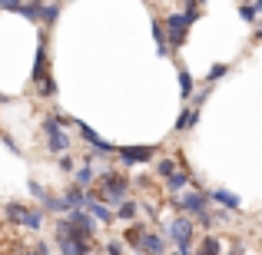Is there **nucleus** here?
Wrapping results in <instances>:
<instances>
[{
	"label": "nucleus",
	"instance_id": "nucleus-22",
	"mask_svg": "<svg viewBox=\"0 0 262 255\" xmlns=\"http://www.w3.org/2000/svg\"><path fill=\"white\" fill-rule=\"evenodd\" d=\"M146 229H149V222H143V219H140V222H133V225H123L120 239L126 242V249H129V252H136V249H140V242H143V232H146Z\"/></svg>",
	"mask_w": 262,
	"mask_h": 255
},
{
	"label": "nucleus",
	"instance_id": "nucleus-10",
	"mask_svg": "<svg viewBox=\"0 0 262 255\" xmlns=\"http://www.w3.org/2000/svg\"><path fill=\"white\" fill-rule=\"evenodd\" d=\"M183 166H189L183 149H163V153L156 156V163H153V179L156 182H166V179L173 176V172H179Z\"/></svg>",
	"mask_w": 262,
	"mask_h": 255
},
{
	"label": "nucleus",
	"instance_id": "nucleus-23",
	"mask_svg": "<svg viewBox=\"0 0 262 255\" xmlns=\"http://www.w3.org/2000/svg\"><path fill=\"white\" fill-rule=\"evenodd\" d=\"M60 199H63V205H67L70 212H77V209H83V205H86V189H80V186L67 182V189L60 192Z\"/></svg>",
	"mask_w": 262,
	"mask_h": 255
},
{
	"label": "nucleus",
	"instance_id": "nucleus-26",
	"mask_svg": "<svg viewBox=\"0 0 262 255\" xmlns=\"http://www.w3.org/2000/svg\"><path fill=\"white\" fill-rule=\"evenodd\" d=\"M63 13V4H43V30H53Z\"/></svg>",
	"mask_w": 262,
	"mask_h": 255
},
{
	"label": "nucleus",
	"instance_id": "nucleus-15",
	"mask_svg": "<svg viewBox=\"0 0 262 255\" xmlns=\"http://www.w3.org/2000/svg\"><path fill=\"white\" fill-rule=\"evenodd\" d=\"M149 33H153L156 57H160V60H173V50H169V40H166V24H163L160 13H153V17H149Z\"/></svg>",
	"mask_w": 262,
	"mask_h": 255
},
{
	"label": "nucleus",
	"instance_id": "nucleus-8",
	"mask_svg": "<svg viewBox=\"0 0 262 255\" xmlns=\"http://www.w3.org/2000/svg\"><path fill=\"white\" fill-rule=\"evenodd\" d=\"M53 73H50V30L40 27L37 30V50H33V70H30V83L37 89L40 83H47Z\"/></svg>",
	"mask_w": 262,
	"mask_h": 255
},
{
	"label": "nucleus",
	"instance_id": "nucleus-32",
	"mask_svg": "<svg viewBox=\"0 0 262 255\" xmlns=\"http://www.w3.org/2000/svg\"><path fill=\"white\" fill-rule=\"evenodd\" d=\"M37 96H40V100H53V96H57V80H47V83H40L37 86Z\"/></svg>",
	"mask_w": 262,
	"mask_h": 255
},
{
	"label": "nucleus",
	"instance_id": "nucleus-20",
	"mask_svg": "<svg viewBox=\"0 0 262 255\" xmlns=\"http://www.w3.org/2000/svg\"><path fill=\"white\" fill-rule=\"evenodd\" d=\"M113 216H116V222H120V225H133V222H140V199H136V196L123 199V202L113 209Z\"/></svg>",
	"mask_w": 262,
	"mask_h": 255
},
{
	"label": "nucleus",
	"instance_id": "nucleus-7",
	"mask_svg": "<svg viewBox=\"0 0 262 255\" xmlns=\"http://www.w3.org/2000/svg\"><path fill=\"white\" fill-rule=\"evenodd\" d=\"M163 24H166V40H169V50H173V60H179V50L186 47V40H189V33H192L196 24H192L179 7H169Z\"/></svg>",
	"mask_w": 262,
	"mask_h": 255
},
{
	"label": "nucleus",
	"instance_id": "nucleus-16",
	"mask_svg": "<svg viewBox=\"0 0 262 255\" xmlns=\"http://www.w3.org/2000/svg\"><path fill=\"white\" fill-rule=\"evenodd\" d=\"M176 86H179V100H183V103H189L192 96H196V89H199L192 70L186 63H179V60H176Z\"/></svg>",
	"mask_w": 262,
	"mask_h": 255
},
{
	"label": "nucleus",
	"instance_id": "nucleus-6",
	"mask_svg": "<svg viewBox=\"0 0 262 255\" xmlns=\"http://www.w3.org/2000/svg\"><path fill=\"white\" fill-rule=\"evenodd\" d=\"M0 212H4V219L10 225L27 229V232H40L43 229V219H47L43 209H40V205H30V202H4Z\"/></svg>",
	"mask_w": 262,
	"mask_h": 255
},
{
	"label": "nucleus",
	"instance_id": "nucleus-31",
	"mask_svg": "<svg viewBox=\"0 0 262 255\" xmlns=\"http://www.w3.org/2000/svg\"><path fill=\"white\" fill-rule=\"evenodd\" d=\"M27 255H53V245L47 239H33V245L27 249Z\"/></svg>",
	"mask_w": 262,
	"mask_h": 255
},
{
	"label": "nucleus",
	"instance_id": "nucleus-17",
	"mask_svg": "<svg viewBox=\"0 0 262 255\" xmlns=\"http://www.w3.org/2000/svg\"><path fill=\"white\" fill-rule=\"evenodd\" d=\"M67 222L73 225V232H80V236H86V239H93V242H96V232H100V225L93 222V216H90L86 209L70 212V216H67Z\"/></svg>",
	"mask_w": 262,
	"mask_h": 255
},
{
	"label": "nucleus",
	"instance_id": "nucleus-25",
	"mask_svg": "<svg viewBox=\"0 0 262 255\" xmlns=\"http://www.w3.org/2000/svg\"><path fill=\"white\" fill-rule=\"evenodd\" d=\"M229 73H232V63H229V60H219V63H212L209 70H206L203 86H212V89H216V83H223V80L229 77Z\"/></svg>",
	"mask_w": 262,
	"mask_h": 255
},
{
	"label": "nucleus",
	"instance_id": "nucleus-11",
	"mask_svg": "<svg viewBox=\"0 0 262 255\" xmlns=\"http://www.w3.org/2000/svg\"><path fill=\"white\" fill-rule=\"evenodd\" d=\"M209 199H212L216 209H226V212H232V216L243 212V196L232 192L229 186H209Z\"/></svg>",
	"mask_w": 262,
	"mask_h": 255
},
{
	"label": "nucleus",
	"instance_id": "nucleus-28",
	"mask_svg": "<svg viewBox=\"0 0 262 255\" xmlns=\"http://www.w3.org/2000/svg\"><path fill=\"white\" fill-rule=\"evenodd\" d=\"M100 252H103V255H126L129 249H126V242H123L120 236H113V239H106V242L100 245Z\"/></svg>",
	"mask_w": 262,
	"mask_h": 255
},
{
	"label": "nucleus",
	"instance_id": "nucleus-30",
	"mask_svg": "<svg viewBox=\"0 0 262 255\" xmlns=\"http://www.w3.org/2000/svg\"><path fill=\"white\" fill-rule=\"evenodd\" d=\"M212 100V86H203L199 83V89H196V96L189 100V106H196V109H206V103Z\"/></svg>",
	"mask_w": 262,
	"mask_h": 255
},
{
	"label": "nucleus",
	"instance_id": "nucleus-27",
	"mask_svg": "<svg viewBox=\"0 0 262 255\" xmlns=\"http://www.w3.org/2000/svg\"><path fill=\"white\" fill-rule=\"evenodd\" d=\"M179 10H183L186 17L192 20V24H199V20L206 17V4H196V0H186V4H179Z\"/></svg>",
	"mask_w": 262,
	"mask_h": 255
},
{
	"label": "nucleus",
	"instance_id": "nucleus-36",
	"mask_svg": "<svg viewBox=\"0 0 262 255\" xmlns=\"http://www.w3.org/2000/svg\"><path fill=\"white\" fill-rule=\"evenodd\" d=\"M169 255H196V252H189V249H169Z\"/></svg>",
	"mask_w": 262,
	"mask_h": 255
},
{
	"label": "nucleus",
	"instance_id": "nucleus-9",
	"mask_svg": "<svg viewBox=\"0 0 262 255\" xmlns=\"http://www.w3.org/2000/svg\"><path fill=\"white\" fill-rule=\"evenodd\" d=\"M40 129H43V136H47V149H50V153L57 156V159H60V156H67V153H70L73 140L67 136V129L60 126V120L53 116V109H50V113L43 116V123H40Z\"/></svg>",
	"mask_w": 262,
	"mask_h": 255
},
{
	"label": "nucleus",
	"instance_id": "nucleus-14",
	"mask_svg": "<svg viewBox=\"0 0 262 255\" xmlns=\"http://www.w3.org/2000/svg\"><path fill=\"white\" fill-rule=\"evenodd\" d=\"M199 120H203V109L183 103V106H179V113H176V120H173V136H189L192 129L199 126Z\"/></svg>",
	"mask_w": 262,
	"mask_h": 255
},
{
	"label": "nucleus",
	"instance_id": "nucleus-18",
	"mask_svg": "<svg viewBox=\"0 0 262 255\" xmlns=\"http://www.w3.org/2000/svg\"><path fill=\"white\" fill-rule=\"evenodd\" d=\"M83 209L90 212V216H93V222H96V225H113V222H116L113 209H110L106 202H100L93 192H86V205H83Z\"/></svg>",
	"mask_w": 262,
	"mask_h": 255
},
{
	"label": "nucleus",
	"instance_id": "nucleus-34",
	"mask_svg": "<svg viewBox=\"0 0 262 255\" xmlns=\"http://www.w3.org/2000/svg\"><path fill=\"white\" fill-rule=\"evenodd\" d=\"M212 219H216V229H219V225H229V222H232V212L216 209V205H212Z\"/></svg>",
	"mask_w": 262,
	"mask_h": 255
},
{
	"label": "nucleus",
	"instance_id": "nucleus-35",
	"mask_svg": "<svg viewBox=\"0 0 262 255\" xmlns=\"http://www.w3.org/2000/svg\"><path fill=\"white\" fill-rule=\"evenodd\" d=\"M252 37H256V43H262V24H256V30H252Z\"/></svg>",
	"mask_w": 262,
	"mask_h": 255
},
{
	"label": "nucleus",
	"instance_id": "nucleus-21",
	"mask_svg": "<svg viewBox=\"0 0 262 255\" xmlns=\"http://www.w3.org/2000/svg\"><path fill=\"white\" fill-rule=\"evenodd\" d=\"M196 255H226V236H219V232L199 236V242H196Z\"/></svg>",
	"mask_w": 262,
	"mask_h": 255
},
{
	"label": "nucleus",
	"instance_id": "nucleus-29",
	"mask_svg": "<svg viewBox=\"0 0 262 255\" xmlns=\"http://www.w3.org/2000/svg\"><path fill=\"white\" fill-rule=\"evenodd\" d=\"M236 13H239V20H243V24H249V27H256V24H259V10H256V4H239V7H236Z\"/></svg>",
	"mask_w": 262,
	"mask_h": 255
},
{
	"label": "nucleus",
	"instance_id": "nucleus-13",
	"mask_svg": "<svg viewBox=\"0 0 262 255\" xmlns=\"http://www.w3.org/2000/svg\"><path fill=\"white\" fill-rule=\"evenodd\" d=\"M136 252H140V255H169V242H166V236H163V229L149 225V229L143 232V242H140V249H136Z\"/></svg>",
	"mask_w": 262,
	"mask_h": 255
},
{
	"label": "nucleus",
	"instance_id": "nucleus-38",
	"mask_svg": "<svg viewBox=\"0 0 262 255\" xmlns=\"http://www.w3.org/2000/svg\"><path fill=\"white\" fill-rule=\"evenodd\" d=\"M259 225H262V216H259Z\"/></svg>",
	"mask_w": 262,
	"mask_h": 255
},
{
	"label": "nucleus",
	"instance_id": "nucleus-33",
	"mask_svg": "<svg viewBox=\"0 0 262 255\" xmlns=\"http://www.w3.org/2000/svg\"><path fill=\"white\" fill-rule=\"evenodd\" d=\"M57 166H60V172H67V176H73V172H77V166H80V163L73 159L70 153H67V156H60V159H57Z\"/></svg>",
	"mask_w": 262,
	"mask_h": 255
},
{
	"label": "nucleus",
	"instance_id": "nucleus-1",
	"mask_svg": "<svg viewBox=\"0 0 262 255\" xmlns=\"http://www.w3.org/2000/svg\"><path fill=\"white\" fill-rule=\"evenodd\" d=\"M96 169H100V176H96V186L90 192H93L100 202H106L110 209H116L123 199L133 196V176L123 172L116 163H106V166H96Z\"/></svg>",
	"mask_w": 262,
	"mask_h": 255
},
{
	"label": "nucleus",
	"instance_id": "nucleus-12",
	"mask_svg": "<svg viewBox=\"0 0 262 255\" xmlns=\"http://www.w3.org/2000/svg\"><path fill=\"white\" fill-rule=\"evenodd\" d=\"M192 182H196V172H192L189 166H183L179 172H173L166 182H160V192H163L166 199H173V196H179V192L192 189Z\"/></svg>",
	"mask_w": 262,
	"mask_h": 255
},
{
	"label": "nucleus",
	"instance_id": "nucleus-37",
	"mask_svg": "<svg viewBox=\"0 0 262 255\" xmlns=\"http://www.w3.org/2000/svg\"><path fill=\"white\" fill-rule=\"evenodd\" d=\"M256 10H259V17H262V0H256Z\"/></svg>",
	"mask_w": 262,
	"mask_h": 255
},
{
	"label": "nucleus",
	"instance_id": "nucleus-2",
	"mask_svg": "<svg viewBox=\"0 0 262 255\" xmlns=\"http://www.w3.org/2000/svg\"><path fill=\"white\" fill-rule=\"evenodd\" d=\"M53 249H57V255H93L100 249V242L73 232V225L67 222V216H63V219H57V225H53Z\"/></svg>",
	"mask_w": 262,
	"mask_h": 255
},
{
	"label": "nucleus",
	"instance_id": "nucleus-4",
	"mask_svg": "<svg viewBox=\"0 0 262 255\" xmlns=\"http://www.w3.org/2000/svg\"><path fill=\"white\" fill-rule=\"evenodd\" d=\"M166 209L173 212V216H186V219L196 222L199 216H206V212L212 209L209 189H186V192H179V196L166 199Z\"/></svg>",
	"mask_w": 262,
	"mask_h": 255
},
{
	"label": "nucleus",
	"instance_id": "nucleus-19",
	"mask_svg": "<svg viewBox=\"0 0 262 255\" xmlns=\"http://www.w3.org/2000/svg\"><path fill=\"white\" fill-rule=\"evenodd\" d=\"M0 10L20 13L24 20H30V24H40V27H43V4H17V0H10V4H0Z\"/></svg>",
	"mask_w": 262,
	"mask_h": 255
},
{
	"label": "nucleus",
	"instance_id": "nucleus-24",
	"mask_svg": "<svg viewBox=\"0 0 262 255\" xmlns=\"http://www.w3.org/2000/svg\"><path fill=\"white\" fill-rule=\"evenodd\" d=\"M96 176H100V169L96 166H90V163H80L77 166V172H73V186H80V189H93L96 186Z\"/></svg>",
	"mask_w": 262,
	"mask_h": 255
},
{
	"label": "nucleus",
	"instance_id": "nucleus-5",
	"mask_svg": "<svg viewBox=\"0 0 262 255\" xmlns=\"http://www.w3.org/2000/svg\"><path fill=\"white\" fill-rule=\"evenodd\" d=\"M160 153H163L160 143H129V146L116 149V166H120L123 172L140 169V166L153 169V163H156V156H160Z\"/></svg>",
	"mask_w": 262,
	"mask_h": 255
},
{
	"label": "nucleus",
	"instance_id": "nucleus-3",
	"mask_svg": "<svg viewBox=\"0 0 262 255\" xmlns=\"http://www.w3.org/2000/svg\"><path fill=\"white\" fill-rule=\"evenodd\" d=\"M160 229H163V236H166L169 249H189V252H196L199 229H196V222H192V219L173 216V212H169V219H163Z\"/></svg>",
	"mask_w": 262,
	"mask_h": 255
}]
</instances>
